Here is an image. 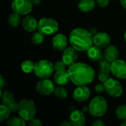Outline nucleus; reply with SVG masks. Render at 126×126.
Wrapping results in <instances>:
<instances>
[{
	"label": "nucleus",
	"mask_w": 126,
	"mask_h": 126,
	"mask_svg": "<svg viewBox=\"0 0 126 126\" xmlns=\"http://www.w3.org/2000/svg\"><path fill=\"white\" fill-rule=\"evenodd\" d=\"M70 80L76 86H86L91 83L95 77L94 69L89 64L76 62L69 66Z\"/></svg>",
	"instance_id": "obj_1"
},
{
	"label": "nucleus",
	"mask_w": 126,
	"mask_h": 126,
	"mask_svg": "<svg viewBox=\"0 0 126 126\" xmlns=\"http://www.w3.org/2000/svg\"><path fill=\"white\" fill-rule=\"evenodd\" d=\"M69 41L77 51H87L93 44V35L83 28H75L69 34Z\"/></svg>",
	"instance_id": "obj_2"
},
{
	"label": "nucleus",
	"mask_w": 126,
	"mask_h": 126,
	"mask_svg": "<svg viewBox=\"0 0 126 126\" xmlns=\"http://www.w3.org/2000/svg\"><path fill=\"white\" fill-rule=\"evenodd\" d=\"M108 111V102L101 96L94 97L89 103V111L95 117H100L106 114Z\"/></svg>",
	"instance_id": "obj_3"
},
{
	"label": "nucleus",
	"mask_w": 126,
	"mask_h": 126,
	"mask_svg": "<svg viewBox=\"0 0 126 126\" xmlns=\"http://www.w3.org/2000/svg\"><path fill=\"white\" fill-rule=\"evenodd\" d=\"M36 111V106L32 100L23 99L18 103V114L25 121H30L35 117Z\"/></svg>",
	"instance_id": "obj_4"
},
{
	"label": "nucleus",
	"mask_w": 126,
	"mask_h": 126,
	"mask_svg": "<svg viewBox=\"0 0 126 126\" xmlns=\"http://www.w3.org/2000/svg\"><path fill=\"white\" fill-rule=\"evenodd\" d=\"M55 71L54 65L48 60H40L35 63L33 73L41 79L49 78Z\"/></svg>",
	"instance_id": "obj_5"
},
{
	"label": "nucleus",
	"mask_w": 126,
	"mask_h": 126,
	"mask_svg": "<svg viewBox=\"0 0 126 126\" xmlns=\"http://www.w3.org/2000/svg\"><path fill=\"white\" fill-rule=\"evenodd\" d=\"M59 29V24L58 21L52 18L44 17L38 21V30L42 32L44 35H53Z\"/></svg>",
	"instance_id": "obj_6"
},
{
	"label": "nucleus",
	"mask_w": 126,
	"mask_h": 126,
	"mask_svg": "<svg viewBox=\"0 0 126 126\" xmlns=\"http://www.w3.org/2000/svg\"><path fill=\"white\" fill-rule=\"evenodd\" d=\"M33 6L31 0H13L11 4L13 11L20 16L29 14L32 10Z\"/></svg>",
	"instance_id": "obj_7"
},
{
	"label": "nucleus",
	"mask_w": 126,
	"mask_h": 126,
	"mask_svg": "<svg viewBox=\"0 0 126 126\" xmlns=\"http://www.w3.org/2000/svg\"><path fill=\"white\" fill-rule=\"evenodd\" d=\"M103 84L105 86V91L111 97H119L123 94V88L117 80L110 78L105 81Z\"/></svg>",
	"instance_id": "obj_8"
},
{
	"label": "nucleus",
	"mask_w": 126,
	"mask_h": 126,
	"mask_svg": "<svg viewBox=\"0 0 126 126\" xmlns=\"http://www.w3.org/2000/svg\"><path fill=\"white\" fill-rule=\"evenodd\" d=\"M55 89V87L54 83L48 78L39 80L35 86L37 92L41 95H49L54 93Z\"/></svg>",
	"instance_id": "obj_9"
},
{
	"label": "nucleus",
	"mask_w": 126,
	"mask_h": 126,
	"mask_svg": "<svg viewBox=\"0 0 126 126\" xmlns=\"http://www.w3.org/2000/svg\"><path fill=\"white\" fill-rule=\"evenodd\" d=\"M111 72L119 79H126V62L117 59L111 63Z\"/></svg>",
	"instance_id": "obj_10"
},
{
	"label": "nucleus",
	"mask_w": 126,
	"mask_h": 126,
	"mask_svg": "<svg viewBox=\"0 0 126 126\" xmlns=\"http://www.w3.org/2000/svg\"><path fill=\"white\" fill-rule=\"evenodd\" d=\"M78 58V51L73 47H67L63 51L62 54V61L66 65V66H69L77 62Z\"/></svg>",
	"instance_id": "obj_11"
},
{
	"label": "nucleus",
	"mask_w": 126,
	"mask_h": 126,
	"mask_svg": "<svg viewBox=\"0 0 126 126\" xmlns=\"http://www.w3.org/2000/svg\"><path fill=\"white\" fill-rule=\"evenodd\" d=\"M91 94L90 89L86 86H78L73 92V98L75 101L82 103L86 101Z\"/></svg>",
	"instance_id": "obj_12"
},
{
	"label": "nucleus",
	"mask_w": 126,
	"mask_h": 126,
	"mask_svg": "<svg viewBox=\"0 0 126 126\" xmlns=\"http://www.w3.org/2000/svg\"><path fill=\"white\" fill-rule=\"evenodd\" d=\"M110 35L104 32H97L93 35V44L100 48H106L111 44Z\"/></svg>",
	"instance_id": "obj_13"
},
{
	"label": "nucleus",
	"mask_w": 126,
	"mask_h": 126,
	"mask_svg": "<svg viewBox=\"0 0 126 126\" xmlns=\"http://www.w3.org/2000/svg\"><path fill=\"white\" fill-rule=\"evenodd\" d=\"M52 47L55 50L58 52L63 51L68 44V39L66 35L63 34L59 33L55 35L52 40Z\"/></svg>",
	"instance_id": "obj_14"
},
{
	"label": "nucleus",
	"mask_w": 126,
	"mask_h": 126,
	"mask_svg": "<svg viewBox=\"0 0 126 126\" xmlns=\"http://www.w3.org/2000/svg\"><path fill=\"white\" fill-rule=\"evenodd\" d=\"M22 27L28 32H34L38 30V21L32 16H26L21 21Z\"/></svg>",
	"instance_id": "obj_15"
},
{
	"label": "nucleus",
	"mask_w": 126,
	"mask_h": 126,
	"mask_svg": "<svg viewBox=\"0 0 126 126\" xmlns=\"http://www.w3.org/2000/svg\"><path fill=\"white\" fill-rule=\"evenodd\" d=\"M69 121L72 126H83L86 124V117L83 111L80 110H74L69 115Z\"/></svg>",
	"instance_id": "obj_16"
},
{
	"label": "nucleus",
	"mask_w": 126,
	"mask_h": 126,
	"mask_svg": "<svg viewBox=\"0 0 126 126\" xmlns=\"http://www.w3.org/2000/svg\"><path fill=\"white\" fill-rule=\"evenodd\" d=\"M103 55L106 60L112 63L118 59L120 56V50L115 45L110 44L105 48V50L103 51Z\"/></svg>",
	"instance_id": "obj_17"
},
{
	"label": "nucleus",
	"mask_w": 126,
	"mask_h": 126,
	"mask_svg": "<svg viewBox=\"0 0 126 126\" xmlns=\"http://www.w3.org/2000/svg\"><path fill=\"white\" fill-rule=\"evenodd\" d=\"M70 80V76L68 69L56 71L54 75V81L58 86L66 85Z\"/></svg>",
	"instance_id": "obj_18"
},
{
	"label": "nucleus",
	"mask_w": 126,
	"mask_h": 126,
	"mask_svg": "<svg viewBox=\"0 0 126 126\" xmlns=\"http://www.w3.org/2000/svg\"><path fill=\"white\" fill-rule=\"evenodd\" d=\"M102 48L97 46H92L87 50V55L88 58L92 61H97L99 62L100 60L104 58L103 51L101 49Z\"/></svg>",
	"instance_id": "obj_19"
},
{
	"label": "nucleus",
	"mask_w": 126,
	"mask_h": 126,
	"mask_svg": "<svg viewBox=\"0 0 126 126\" xmlns=\"http://www.w3.org/2000/svg\"><path fill=\"white\" fill-rule=\"evenodd\" d=\"M96 4V0H80L78 4V7L80 11L83 13H89L94 9Z\"/></svg>",
	"instance_id": "obj_20"
},
{
	"label": "nucleus",
	"mask_w": 126,
	"mask_h": 126,
	"mask_svg": "<svg viewBox=\"0 0 126 126\" xmlns=\"http://www.w3.org/2000/svg\"><path fill=\"white\" fill-rule=\"evenodd\" d=\"M1 101L2 104L8 106L10 103L15 101V97L13 94L10 91H4L1 90Z\"/></svg>",
	"instance_id": "obj_21"
},
{
	"label": "nucleus",
	"mask_w": 126,
	"mask_h": 126,
	"mask_svg": "<svg viewBox=\"0 0 126 126\" xmlns=\"http://www.w3.org/2000/svg\"><path fill=\"white\" fill-rule=\"evenodd\" d=\"M7 21H8V24L10 27H17L20 24L21 22L22 21L21 18V16L16 13H11L9 17H8V19H7Z\"/></svg>",
	"instance_id": "obj_22"
},
{
	"label": "nucleus",
	"mask_w": 126,
	"mask_h": 126,
	"mask_svg": "<svg viewBox=\"0 0 126 126\" xmlns=\"http://www.w3.org/2000/svg\"><path fill=\"white\" fill-rule=\"evenodd\" d=\"M35 63L30 60H25L21 64V69L22 72L26 74H29L34 72Z\"/></svg>",
	"instance_id": "obj_23"
},
{
	"label": "nucleus",
	"mask_w": 126,
	"mask_h": 126,
	"mask_svg": "<svg viewBox=\"0 0 126 126\" xmlns=\"http://www.w3.org/2000/svg\"><path fill=\"white\" fill-rule=\"evenodd\" d=\"M11 111L8 106L4 104L0 105V122H4L10 117Z\"/></svg>",
	"instance_id": "obj_24"
},
{
	"label": "nucleus",
	"mask_w": 126,
	"mask_h": 126,
	"mask_svg": "<svg viewBox=\"0 0 126 126\" xmlns=\"http://www.w3.org/2000/svg\"><path fill=\"white\" fill-rule=\"evenodd\" d=\"M26 121L21 118L20 116L18 117H13L10 118L7 122V124L9 126H24L26 125Z\"/></svg>",
	"instance_id": "obj_25"
},
{
	"label": "nucleus",
	"mask_w": 126,
	"mask_h": 126,
	"mask_svg": "<svg viewBox=\"0 0 126 126\" xmlns=\"http://www.w3.org/2000/svg\"><path fill=\"white\" fill-rule=\"evenodd\" d=\"M115 115L117 118L121 121L126 120V105L119 106L115 111Z\"/></svg>",
	"instance_id": "obj_26"
},
{
	"label": "nucleus",
	"mask_w": 126,
	"mask_h": 126,
	"mask_svg": "<svg viewBox=\"0 0 126 126\" xmlns=\"http://www.w3.org/2000/svg\"><path fill=\"white\" fill-rule=\"evenodd\" d=\"M54 94L56 97L59 99H65L68 96V92L66 89L63 87V86H58L55 87L54 91Z\"/></svg>",
	"instance_id": "obj_27"
},
{
	"label": "nucleus",
	"mask_w": 126,
	"mask_h": 126,
	"mask_svg": "<svg viewBox=\"0 0 126 126\" xmlns=\"http://www.w3.org/2000/svg\"><path fill=\"white\" fill-rule=\"evenodd\" d=\"M44 40V35L38 30L37 32H35L31 37V41L32 44L35 45H39L42 44Z\"/></svg>",
	"instance_id": "obj_28"
},
{
	"label": "nucleus",
	"mask_w": 126,
	"mask_h": 126,
	"mask_svg": "<svg viewBox=\"0 0 126 126\" xmlns=\"http://www.w3.org/2000/svg\"><path fill=\"white\" fill-rule=\"evenodd\" d=\"M111 63L109 62V61L106 60L105 58L100 60L99 61V67L100 70L106 72H111Z\"/></svg>",
	"instance_id": "obj_29"
},
{
	"label": "nucleus",
	"mask_w": 126,
	"mask_h": 126,
	"mask_svg": "<svg viewBox=\"0 0 126 126\" xmlns=\"http://www.w3.org/2000/svg\"><path fill=\"white\" fill-rule=\"evenodd\" d=\"M109 78H110V73L106 72H103V71L100 70V72H98V80L100 82L104 83Z\"/></svg>",
	"instance_id": "obj_30"
},
{
	"label": "nucleus",
	"mask_w": 126,
	"mask_h": 126,
	"mask_svg": "<svg viewBox=\"0 0 126 126\" xmlns=\"http://www.w3.org/2000/svg\"><path fill=\"white\" fill-rule=\"evenodd\" d=\"M66 65L61 61H56L54 63V68L55 71H61V70H64L66 69Z\"/></svg>",
	"instance_id": "obj_31"
},
{
	"label": "nucleus",
	"mask_w": 126,
	"mask_h": 126,
	"mask_svg": "<svg viewBox=\"0 0 126 126\" xmlns=\"http://www.w3.org/2000/svg\"><path fill=\"white\" fill-rule=\"evenodd\" d=\"M29 125L31 126H41L42 125V123L38 118L33 117L29 121Z\"/></svg>",
	"instance_id": "obj_32"
},
{
	"label": "nucleus",
	"mask_w": 126,
	"mask_h": 126,
	"mask_svg": "<svg viewBox=\"0 0 126 126\" xmlns=\"http://www.w3.org/2000/svg\"><path fill=\"white\" fill-rule=\"evenodd\" d=\"M8 107L10 109L11 112H16L18 109V103H16V101H14V102L10 103L8 105Z\"/></svg>",
	"instance_id": "obj_33"
},
{
	"label": "nucleus",
	"mask_w": 126,
	"mask_h": 126,
	"mask_svg": "<svg viewBox=\"0 0 126 126\" xmlns=\"http://www.w3.org/2000/svg\"><path fill=\"white\" fill-rule=\"evenodd\" d=\"M94 90L97 93H102L105 91V86L103 83H98L95 86Z\"/></svg>",
	"instance_id": "obj_34"
},
{
	"label": "nucleus",
	"mask_w": 126,
	"mask_h": 126,
	"mask_svg": "<svg viewBox=\"0 0 126 126\" xmlns=\"http://www.w3.org/2000/svg\"><path fill=\"white\" fill-rule=\"evenodd\" d=\"M96 3L100 7H106L109 4V0H96Z\"/></svg>",
	"instance_id": "obj_35"
},
{
	"label": "nucleus",
	"mask_w": 126,
	"mask_h": 126,
	"mask_svg": "<svg viewBox=\"0 0 126 126\" xmlns=\"http://www.w3.org/2000/svg\"><path fill=\"white\" fill-rule=\"evenodd\" d=\"M92 126H106V124H105V123H104L103 120H95V121H94V122L92 123Z\"/></svg>",
	"instance_id": "obj_36"
},
{
	"label": "nucleus",
	"mask_w": 126,
	"mask_h": 126,
	"mask_svg": "<svg viewBox=\"0 0 126 126\" xmlns=\"http://www.w3.org/2000/svg\"><path fill=\"white\" fill-rule=\"evenodd\" d=\"M5 86H6V81L4 80L2 75H0V89H1V90H2Z\"/></svg>",
	"instance_id": "obj_37"
},
{
	"label": "nucleus",
	"mask_w": 126,
	"mask_h": 126,
	"mask_svg": "<svg viewBox=\"0 0 126 126\" xmlns=\"http://www.w3.org/2000/svg\"><path fill=\"white\" fill-rule=\"evenodd\" d=\"M60 126H72V123L68 120V121H63V122H62L61 124H60Z\"/></svg>",
	"instance_id": "obj_38"
},
{
	"label": "nucleus",
	"mask_w": 126,
	"mask_h": 126,
	"mask_svg": "<svg viewBox=\"0 0 126 126\" xmlns=\"http://www.w3.org/2000/svg\"><path fill=\"white\" fill-rule=\"evenodd\" d=\"M120 2L122 7L126 10V0H120Z\"/></svg>",
	"instance_id": "obj_39"
},
{
	"label": "nucleus",
	"mask_w": 126,
	"mask_h": 126,
	"mask_svg": "<svg viewBox=\"0 0 126 126\" xmlns=\"http://www.w3.org/2000/svg\"><path fill=\"white\" fill-rule=\"evenodd\" d=\"M31 1H32V4L34 5H38L41 2V0H31Z\"/></svg>",
	"instance_id": "obj_40"
},
{
	"label": "nucleus",
	"mask_w": 126,
	"mask_h": 126,
	"mask_svg": "<svg viewBox=\"0 0 126 126\" xmlns=\"http://www.w3.org/2000/svg\"><path fill=\"white\" fill-rule=\"evenodd\" d=\"M121 126H126V120H125V121H123V122L122 123Z\"/></svg>",
	"instance_id": "obj_41"
},
{
	"label": "nucleus",
	"mask_w": 126,
	"mask_h": 126,
	"mask_svg": "<svg viewBox=\"0 0 126 126\" xmlns=\"http://www.w3.org/2000/svg\"><path fill=\"white\" fill-rule=\"evenodd\" d=\"M124 39H125V41H126V32H125V35H124Z\"/></svg>",
	"instance_id": "obj_42"
}]
</instances>
